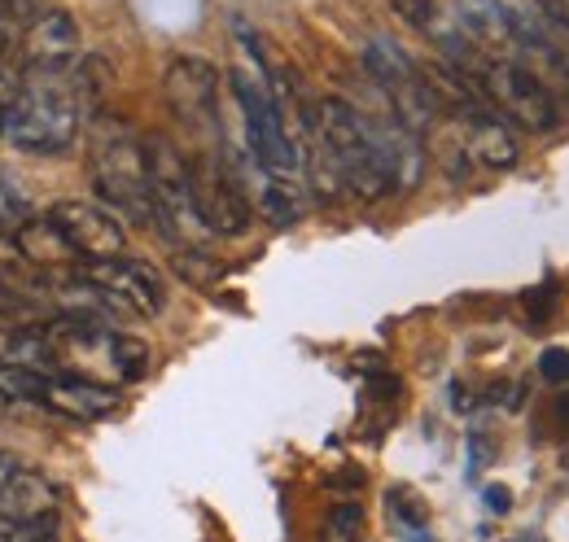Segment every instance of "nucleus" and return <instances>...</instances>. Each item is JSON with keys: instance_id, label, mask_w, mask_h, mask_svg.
Returning <instances> with one entry per match:
<instances>
[{"instance_id": "1", "label": "nucleus", "mask_w": 569, "mask_h": 542, "mask_svg": "<svg viewBox=\"0 0 569 542\" xmlns=\"http://www.w3.org/2000/svg\"><path fill=\"white\" fill-rule=\"evenodd\" d=\"M316 132L325 140L338 175H342V189L359 198V202H381L395 193V180H390V167L381 158V144L368 128V114L351 106L347 97H320L316 101Z\"/></svg>"}, {"instance_id": "2", "label": "nucleus", "mask_w": 569, "mask_h": 542, "mask_svg": "<svg viewBox=\"0 0 569 542\" xmlns=\"http://www.w3.org/2000/svg\"><path fill=\"white\" fill-rule=\"evenodd\" d=\"M27 74V70H22ZM83 123V92L71 74H27L22 106L4 132V144L18 153H67Z\"/></svg>"}, {"instance_id": "3", "label": "nucleus", "mask_w": 569, "mask_h": 542, "mask_svg": "<svg viewBox=\"0 0 569 542\" xmlns=\"http://www.w3.org/2000/svg\"><path fill=\"white\" fill-rule=\"evenodd\" d=\"M88 171H92V189L101 193V202L119 210V219L153 223L149 158H144L141 136H132L123 123H97L92 149H88Z\"/></svg>"}, {"instance_id": "4", "label": "nucleus", "mask_w": 569, "mask_h": 542, "mask_svg": "<svg viewBox=\"0 0 569 542\" xmlns=\"http://www.w3.org/2000/svg\"><path fill=\"white\" fill-rule=\"evenodd\" d=\"M144 158H149V198H153L158 232L189 250H202L211 241V228L198 205L193 162L167 136H144Z\"/></svg>"}, {"instance_id": "5", "label": "nucleus", "mask_w": 569, "mask_h": 542, "mask_svg": "<svg viewBox=\"0 0 569 542\" xmlns=\"http://www.w3.org/2000/svg\"><path fill=\"white\" fill-rule=\"evenodd\" d=\"M232 83V97H237V110H241V128H246V149L254 158V167L284 175V180H302V158H298V144L293 132L284 123L281 101L272 97V88L263 79H250L241 70L228 74Z\"/></svg>"}, {"instance_id": "6", "label": "nucleus", "mask_w": 569, "mask_h": 542, "mask_svg": "<svg viewBox=\"0 0 569 542\" xmlns=\"http://www.w3.org/2000/svg\"><path fill=\"white\" fill-rule=\"evenodd\" d=\"M363 70H368V79L377 83V92H381V101L390 106V114H395L408 132L426 136L429 123L438 119V106H433V97H429L426 70L417 67L395 40H386V36H372V40L363 44Z\"/></svg>"}, {"instance_id": "7", "label": "nucleus", "mask_w": 569, "mask_h": 542, "mask_svg": "<svg viewBox=\"0 0 569 542\" xmlns=\"http://www.w3.org/2000/svg\"><path fill=\"white\" fill-rule=\"evenodd\" d=\"M482 92L491 97V106L499 110V119L521 132H552L561 123V101L557 92L526 67V62H512V58H487V67L478 74Z\"/></svg>"}, {"instance_id": "8", "label": "nucleus", "mask_w": 569, "mask_h": 542, "mask_svg": "<svg viewBox=\"0 0 569 542\" xmlns=\"http://www.w3.org/2000/svg\"><path fill=\"white\" fill-rule=\"evenodd\" d=\"M79 280H88L97 293H106L123 315H141L153 320L167 302V289H162V275L141 263V259H128V254H114V259H83Z\"/></svg>"}, {"instance_id": "9", "label": "nucleus", "mask_w": 569, "mask_h": 542, "mask_svg": "<svg viewBox=\"0 0 569 542\" xmlns=\"http://www.w3.org/2000/svg\"><path fill=\"white\" fill-rule=\"evenodd\" d=\"M193 189H198V205H202V219L211 228V237H246L250 232V198L232 171L228 158H202L193 162Z\"/></svg>"}, {"instance_id": "10", "label": "nucleus", "mask_w": 569, "mask_h": 542, "mask_svg": "<svg viewBox=\"0 0 569 542\" xmlns=\"http://www.w3.org/2000/svg\"><path fill=\"white\" fill-rule=\"evenodd\" d=\"M171 114L193 132H219V70L202 58H176L162 74Z\"/></svg>"}, {"instance_id": "11", "label": "nucleus", "mask_w": 569, "mask_h": 542, "mask_svg": "<svg viewBox=\"0 0 569 542\" xmlns=\"http://www.w3.org/2000/svg\"><path fill=\"white\" fill-rule=\"evenodd\" d=\"M49 219H53V228L67 237L74 259H114V254H123V245H128L123 219L97 202H79V198L53 202L49 205Z\"/></svg>"}, {"instance_id": "12", "label": "nucleus", "mask_w": 569, "mask_h": 542, "mask_svg": "<svg viewBox=\"0 0 569 542\" xmlns=\"http://www.w3.org/2000/svg\"><path fill=\"white\" fill-rule=\"evenodd\" d=\"M79 31L67 9H40L22 27V70L27 74H71L79 70Z\"/></svg>"}, {"instance_id": "13", "label": "nucleus", "mask_w": 569, "mask_h": 542, "mask_svg": "<svg viewBox=\"0 0 569 542\" xmlns=\"http://www.w3.org/2000/svg\"><path fill=\"white\" fill-rule=\"evenodd\" d=\"M40 406L58 411V415H71V420H106L119 411V390L92 381V377H44V390H40Z\"/></svg>"}, {"instance_id": "14", "label": "nucleus", "mask_w": 569, "mask_h": 542, "mask_svg": "<svg viewBox=\"0 0 569 542\" xmlns=\"http://www.w3.org/2000/svg\"><path fill=\"white\" fill-rule=\"evenodd\" d=\"M460 123V136H465V158L487 167V171H508L517 167L521 158V144H517V132L499 119L496 110L491 114H469V119H456Z\"/></svg>"}, {"instance_id": "15", "label": "nucleus", "mask_w": 569, "mask_h": 542, "mask_svg": "<svg viewBox=\"0 0 569 542\" xmlns=\"http://www.w3.org/2000/svg\"><path fill=\"white\" fill-rule=\"evenodd\" d=\"M9 245H13V254L22 259V263H31V268H62V263H71L74 250L67 245V237L53 228V219L44 214V219H22L9 237H4Z\"/></svg>"}, {"instance_id": "16", "label": "nucleus", "mask_w": 569, "mask_h": 542, "mask_svg": "<svg viewBox=\"0 0 569 542\" xmlns=\"http://www.w3.org/2000/svg\"><path fill=\"white\" fill-rule=\"evenodd\" d=\"M250 175H254V205H259V214L268 219V223H277V228H293L298 219H302V184L298 180H284V175H272V171H263V167H254V158H250Z\"/></svg>"}, {"instance_id": "17", "label": "nucleus", "mask_w": 569, "mask_h": 542, "mask_svg": "<svg viewBox=\"0 0 569 542\" xmlns=\"http://www.w3.org/2000/svg\"><path fill=\"white\" fill-rule=\"evenodd\" d=\"M22 92H27V74H22V67H4V62H0V140H4V132H9L18 106H22Z\"/></svg>"}, {"instance_id": "18", "label": "nucleus", "mask_w": 569, "mask_h": 542, "mask_svg": "<svg viewBox=\"0 0 569 542\" xmlns=\"http://www.w3.org/2000/svg\"><path fill=\"white\" fill-rule=\"evenodd\" d=\"M329 534H333V542L363 539V508H359V503H338V508L329 512Z\"/></svg>"}, {"instance_id": "19", "label": "nucleus", "mask_w": 569, "mask_h": 542, "mask_svg": "<svg viewBox=\"0 0 569 542\" xmlns=\"http://www.w3.org/2000/svg\"><path fill=\"white\" fill-rule=\"evenodd\" d=\"M395 4V13L408 22V27H417V31H433L438 27V4L433 0H390Z\"/></svg>"}, {"instance_id": "20", "label": "nucleus", "mask_w": 569, "mask_h": 542, "mask_svg": "<svg viewBox=\"0 0 569 542\" xmlns=\"http://www.w3.org/2000/svg\"><path fill=\"white\" fill-rule=\"evenodd\" d=\"M539 372H543V381H552V385H569V350L566 345L543 350V354H539Z\"/></svg>"}, {"instance_id": "21", "label": "nucleus", "mask_w": 569, "mask_h": 542, "mask_svg": "<svg viewBox=\"0 0 569 542\" xmlns=\"http://www.w3.org/2000/svg\"><path fill=\"white\" fill-rule=\"evenodd\" d=\"M22 219H31V214H27V202H22V198H13V189H4V184H0V237H9Z\"/></svg>"}, {"instance_id": "22", "label": "nucleus", "mask_w": 569, "mask_h": 542, "mask_svg": "<svg viewBox=\"0 0 569 542\" xmlns=\"http://www.w3.org/2000/svg\"><path fill=\"white\" fill-rule=\"evenodd\" d=\"M40 9H44V0H0V13H4L13 27H27Z\"/></svg>"}, {"instance_id": "23", "label": "nucleus", "mask_w": 569, "mask_h": 542, "mask_svg": "<svg viewBox=\"0 0 569 542\" xmlns=\"http://www.w3.org/2000/svg\"><path fill=\"white\" fill-rule=\"evenodd\" d=\"M552 311V298H548V289H535V293H526V315H530V324H543V315Z\"/></svg>"}, {"instance_id": "24", "label": "nucleus", "mask_w": 569, "mask_h": 542, "mask_svg": "<svg viewBox=\"0 0 569 542\" xmlns=\"http://www.w3.org/2000/svg\"><path fill=\"white\" fill-rule=\"evenodd\" d=\"M487 503H491L496 516H503V512H508V490H503V485H487Z\"/></svg>"}, {"instance_id": "25", "label": "nucleus", "mask_w": 569, "mask_h": 542, "mask_svg": "<svg viewBox=\"0 0 569 542\" xmlns=\"http://www.w3.org/2000/svg\"><path fill=\"white\" fill-rule=\"evenodd\" d=\"M18 473H22V464H18L13 455H4V451H0V490H4Z\"/></svg>"}, {"instance_id": "26", "label": "nucleus", "mask_w": 569, "mask_h": 542, "mask_svg": "<svg viewBox=\"0 0 569 542\" xmlns=\"http://www.w3.org/2000/svg\"><path fill=\"white\" fill-rule=\"evenodd\" d=\"M9 40H13V22L0 13V62H4V53H9Z\"/></svg>"}, {"instance_id": "27", "label": "nucleus", "mask_w": 569, "mask_h": 542, "mask_svg": "<svg viewBox=\"0 0 569 542\" xmlns=\"http://www.w3.org/2000/svg\"><path fill=\"white\" fill-rule=\"evenodd\" d=\"M552 415H557V424H561V429H569V394H566V399H557Z\"/></svg>"}]
</instances>
